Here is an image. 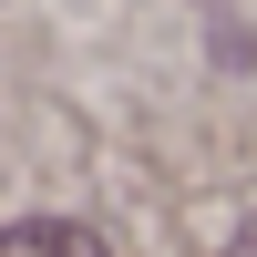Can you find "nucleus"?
<instances>
[{
  "mask_svg": "<svg viewBox=\"0 0 257 257\" xmlns=\"http://www.w3.org/2000/svg\"><path fill=\"white\" fill-rule=\"evenodd\" d=\"M0 257H113V247H103L82 216H31V226H11Z\"/></svg>",
  "mask_w": 257,
  "mask_h": 257,
  "instance_id": "f257e3e1",
  "label": "nucleus"
},
{
  "mask_svg": "<svg viewBox=\"0 0 257 257\" xmlns=\"http://www.w3.org/2000/svg\"><path fill=\"white\" fill-rule=\"evenodd\" d=\"M226 257H257V216H247V226H237V237H226Z\"/></svg>",
  "mask_w": 257,
  "mask_h": 257,
  "instance_id": "f03ea898",
  "label": "nucleus"
}]
</instances>
